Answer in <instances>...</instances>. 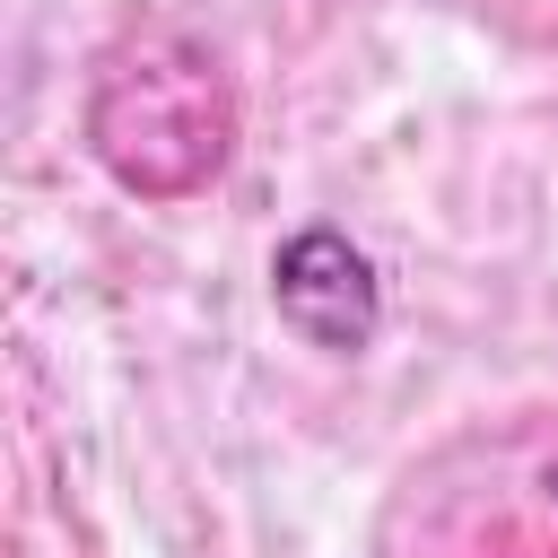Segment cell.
I'll list each match as a JSON object with an SVG mask.
<instances>
[{"mask_svg":"<svg viewBox=\"0 0 558 558\" xmlns=\"http://www.w3.org/2000/svg\"><path fill=\"white\" fill-rule=\"evenodd\" d=\"M270 305L305 349H331V357H357L384 331V279H375L366 244H349L331 218L296 227L270 253Z\"/></svg>","mask_w":558,"mask_h":558,"instance_id":"cell-1","label":"cell"}]
</instances>
